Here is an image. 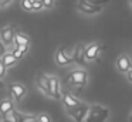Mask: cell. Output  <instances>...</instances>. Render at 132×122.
Returning <instances> with one entry per match:
<instances>
[{
  "mask_svg": "<svg viewBox=\"0 0 132 122\" xmlns=\"http://www.w3.org/2000/svg\"><path fill=\"white\" fill-rule=\"evenodd\" d=\"M109 116V111L106 108L101 107V105H91L88 108V113H87L85 122H105L106 118Z\"/></svg>",
  "mask_w": 132,
  "mask_h": 122,
  "instance_id": "1",
  "label": "cell"
},
{
  "mask_svg": "<svg viewBox=\"0 0 132 122\" xmlns=\"http://www.w3.org/2000/svg\"><path fill=\"white\" fill-rule=\"evenodd\" d=\"M88 105L82 104L81 102L80 105H77V107L74 108H67V113H68L71 118H74L75 122H82L84 119H85L87 113H88Z\"/></svg>",
  "mask_w": 132,
  "mask_h": 122,
  "instance_id": "2",
  "label": "cell"
},
{
  "mask_svg": "<svg viewBox=\"0 0 132 122\" xmlns=\"http://www.w3.org/2000/svg\"><path fill=\"white\" fill-rule=\"evenodd\" d=\"M88 81V74L84 70H75L68 75V82L75 87H84Z\"/></svg>",
  "mask_w": 132,
  "mask_h": 122,
  "instance_id": "3",
  "label": "cell"
},
{
  "mask_svg": "<svg viewBox=\"0 0 132 122\" xmlns=\"http://www.w3.org/2000/svg\"><path fill=\"white\" fill-rule=\"evenodd\" d=\"M77 9L84 14H88V16H94V14H98L102 11V6H95L88 3L87 0H80L77 4Z\"/></svg>",
  "mask_w": 132,
  "mask_h": 122,
  "instance_id": "4",
  "label": "cell"
},
{
  "mask_svg": "<svg viewBox=\"0 0 132 122\" xmlns=\"http://www.w3.org/2000/svg\"><path fill=\"white\" fill-rule=\"evenodd\" d=\"M101 51V45L98 43H92L88 47H85L84 50V57H85L87 61H94V60L98 58V54Z\"/></svg>",
  "mask_w": 132,
  "mask_h": 122,
  "instance_id": "5",
  "label": "cell"
},
{
  "mask_svg": "<svg viewBox=\"0 0 132 122\" xmlns=\"http://www.w3.org/2000/svg\"><path fill=\"white\" fill-rule=\"evenodd\" d=\"M13 37H14V27L13 26H7L0 31V41L4 45H10L13 43Z\"/></svg>",
  "mask_w": 132,
  "mask_h": 122,
  "instance_id": "6",
  "label": "cell"
},
{
  "mask_svg": "<svg viewBox=\"0 0 132 122\" xmlns=\"http://www.w3.org/2000/svg\"><path fill=\"white\" fill-rule=\"evenodd\" d=\"M48 88H50V96H53L54 99H60V82H58L57 77H48Z\"/></svg>",
  "mask_w": 132,
  "mask_h": 122,
  "instance_id": "7",
  "label": "cell"
},
{
  "mask_svg": "<svg viewBox=\"0 0 132 122\" xmlns=\"http://www.w3.org/2000/svg\"><path fill=\"white\" fill-rule=\"evenodd\" d=\"M9 91H10V95H12L16 101H20V99L26 95V87L21 85V84H10Z\"/></svg>",
  "mask_w": 132,
  "mask_h": 122,
  "instance_id": "8",
  "label": "cell"
},
{
  "mask_svg": "<svg viewBox=\"0 0 132 122\" xmlns=\"http://www.w3.org/2000/svg\"><path fill=\"white\" fill-rule=\"evenodd\" d=\"M71 61H72L71 55H68L64 51V48H58L57 53H55V62L58 65H61V67H65V65L71 64Z\"/></svg>",
  "mask_w": 132,
  "mask_h": 122,
  "instance_id": "9",
  "label": "cell"
},
{
  "mask_svg": "<svg viewBox=\"0 0 132 122\" xmlns=\"http://www.w3.org/2000/svg\"><path fill=\"white\" fill-rule=\"evenodd\" d=\"M84 50H85V47H84L82 44H77V45H75V48H74V53H72V55H71L72 61H75L78 65H82L84 61H85Z\"/></svg>",
  "mask_w": 132,
  "mask_h": 122,
  "instance_id": "10",
  "label": "cell"
},
{
  "mask_svg": "<svg viewBox=\"0 0 132 122\" xmlns=\"http://www.w3.org/2000/svg\"><path fill=\"white\" fill-rule=\"evenodd\" d=\"M117 68L121 71V72H128L132 68V62L129 60V57L126 55H121L119 58L117 60Z\"/></svg>",
  "mask_w": 132,
  "mask_h": 122,
  "instance_id": "11",
  "label": "cell"
},
{
  "mask_svg": "<svg viewBox=\"0 0 132 122\" xmlns=\"http://www.w3.org/2000/svg\"><path fill=\"white\" fill-rule=\"evenodd\" d=\"M13 109V101L9 98L3 99V101H0V115L3 116V118H7L10 112Z\"/></svg>",
  "mask_w": 132,
  "mask_h": 122,
  "instance_id": "12",
  "label": "cell"
},
{
  "mask_svg": "<svg viewBox=\"0 0 132 122\" xmlns=\"http://www.w3.org/2000/svg\"><path fill=\"white\" fill-rule=\"evenodd\" d=\"M37 85L40 87V90L43 91L44 94L50 95V88H48V77L44 75L43 72H40L37 75Z\"/></svg>",
  "mask_w": 132,
  "mask_h": 122,
  "instance_id": "13",
  "label": "cell"
},
{
  "mask_svg": "<svg viewBox=\"0 0 132 122\" xmlns=\"http://www.w3.org/2000/svg\"><path fill=\"white\" fill-rule=\"evenodd\" d=\"M63 102H64V105H65V108H74V107H77V105L81 104L77 98H74V96L70 95V94H64L63 95Z\"/></svg>",
  "mask_w": 132,
  "mask_h": 122,
  "instance_id": "14",
  "label": "cell"
},
{
  "mask_svg": "<svg viewBox=\"0 0 132 122\" xmlns=\"http://www.w3.org/2000/svg\"><path fill=\"white\" fill-rule=\"evenodd\" d=\"M13 41H14L16 45H23V44H29L30 38L23 33H14V37H13Z\"/></svg>",
  "mask_w": 132,
  "mask_h": 122,
  "instance_id": "15",
  "label": "cell"
},
{
  "mask_svg": "<svg viewBox=\"0 0 132 122\" xmlns=\"http://www.w3.org/2000/svg\"><path fill=\"white\" fill-rule=\"evenodd\" d=\"M16 61L17 60L13 57V54L12 53H4L3 55H2V62L4 64V67H12V65H14L16 64Z\"/></svg>",
  "mask_w": 132,
  "mask_h": 122,
  "instance_id": "16",
  "label": "cell"
},
{
  "mask_svg": "<svg viewBox=\"0 0 132 122\" xmlns=\"http://www.w3.org/2000/svg\"><path fill=\"white\" fill-rule=\"evenodd\" d=\"M21 9L26 11H33V2L31 0H21Z\"/></svg>",
  "mask_w": 132,
  "mask_h": 122,
  "instance_id": "17",
  "label": "cell"
},
{
  "mask_svg": "<svg viewBox=\"0 0 132 122\" xmlns=\"http://www.w3.org/2000/svg\"><path fill=\"white\" fill-rule=\"evenodd\" d=\"M37 116H33V115H23L21 116V122H36Z\"/></svg>",
  "mask_w": 132,
  "mask_h": 122,
  "instance_id": "18",
  "label": "cell"
},
{
  "mask_svg": "<svg viewBox=\"0 0 132 122\" xmlns=\"http://www.w3.org/2000/svg\"><path fill=\"white\" fill-rule=\"evenodd\" d=\"M87 2L91 3V4H95V6H104L106 3H109V0H87Z\"/></svg>",
  "mask_w": 132,
  "mask_h": 122,
  "instance_id": "19",
  "label": "cell"
},
{
  "mask_svg": "<svg viewBox=\"0 0 132 122\" xmlns=\"http://www.w3.org/2000/svg\"><path fill=\"white\" fill-rule=\"evenodd\" d=\"M33 2V0H31ZM43 10V3L40 2H33V11H40Z\"/></svg>",
  "mask_w": 132,
  "mask_h": 122,
  "instance_id": "20",
  "label": "cell"
},
{
  "mask_svg": "<svg viewBox=\"0 0 132 122\" xmlns=\"http://www.w3.org/2000/svg\"><path fill=\"white\" fill-rule=\"evenodd\" d=\"M43 9H51L54 6V0H43Z\"/></svg>",
  "mask_w": 132,
  "mask_h": 122,
  "instance_id": "21",
  "label": "cell"
},
{
  "mask_svg": "<svg viewBox=\"0 0 132 122\" xmlns=\"http://www.w3.org/2000/svg\"><path fill=\"white\" fill-rule=\"evenodd\" d=\"M12 54H13V57H14L16 60H20L21 57L24 55V53H21V51H20V50H17V48H14V50L12 51Z\"/></svg>",
  "mask_w": 132,
  "mask_h": 122,
  "instance_id": "22",
  "label": "cell"
},
{
  "mask_svg": "<svg viewBox=\"0 0 132 122\" xmlns=\"http://www.w3.org/2000/svg\"><path fill=\"white\" fill-rule=\"evenodd\" d=\"M37 119L41 122H51V118H50L48 115H46V113H41L40 116H37Z\"/></svg>",
  "mask_w": 132,
  "mask_h": 122,
  "instance_id": "23",
  "label": "cell"
},
{
  "mask_svg": "<svg viewBox=\"0 0 132 122\" xmlns=\"http://www.w3.org/2000/svg\"><path fill=\"white\" fill-rule=\"evenodd\" d=\"M4 75H6V67L0 60V78H4Z\"/></svg>",
  "mask_w": 132,
  "mask_h": 122,
  "instance_id": "24",
  "label": "cell"
},
{
  "mask_svg": "<svg viewBox=\"0 0 132 122\" xmlns=\"http://www.w3.org/2000/svg\"><path fill=\"white\" fill-rule=\"evenodd\" d=\"M16 48H17V50H20L21 53H24V54H26L27 51H29V44H23V45H16Z\"/></svg>",
  "mask_w": 132,
  "mask_h": 122,
  "instance_id": "25",
  "label": "cell"
},
{
  "mask_svg": "<svg viewBox=\"0 0 132 122\" xmlns=\"http://www.w3.org/2000/svg\"><path fill=\"white\" fill-rule=\"evenodd\" d=\"M4 53H6V45H4V44H3V43L0 41V57L3 55V54H4Z\"/></svg>",
  "mask_w": 132,
  "mask_h": 122,
  "instance_id": "26",
  "label": "cell"
},
{
  "mask_svg": "<svg viewBox=\"0 0 132 122\" xmlns=\"http://www.w3.org/2000/svg\"><path fill=\"white\" fill-rule=\"evenodd\" d=\"M12 2V0H0V9H3V7H6L9 3Z\"/></svg>",
  "mask_w": 132,
  "mask_h": 122,
  "instance_id": "27",
  "label": "cell"
},
{
  "mask_svg": "<svg viewBox=\"0 0 132 122\" xmlns=\"http://www.w3.org/2000/svg\"><path fill=\"white\" fill-rule=\"evenodd\" d=\"M126 74H128V81H131V82H132V68H131V70H129Z\"/></svg>",
  "mask_w": 132,
  "mask_h": 122,
  "instance_id": "28",
  "label": "cell"
},
{
  "mask_svg": "<svg viewBox=\"0 0 132 122\" xmlns=\"http://www.w3.org/2000/svg\"><path fill=\"white\" fill-rule=\"evenodd\" d=\"M0 122H12V121H10V119H7V118H4L3 121H0Z\"/></svg>",
  "mask_w": 132,
  "mask_h": 122,
  "instance_id": "29",
  "label": "cell"
},
{
  "mask_svg": "<svg viewBox=\"0 0 132 122\" xmlns=\"http://www.w3.org/2000/svg\"><path fill=\"white\" fill-rule=\"evenodd\" d=\"M129 4H131V7H132V0H129Z\"/></svg>",
  "mask_w": 132,
  "mask_h": 122,
  "instance_id": "30",
  "label": "cell"
},
{
  "mask_svg": "<svg viewBox=\"0 0 132 122\" xmlns=\"http://www.w3.org/2000/svg\"><path fill=\"white\" fill-rule=\"evenodd\" d=\"M129 122H132V115H131V118H129Z\"/></svg>",
  "mask_w": 132,
  "mask_h": 122,
  "instance_id": "31",
  "label": "cell"
},
{
  "mask_svg": "<svg viewBox=\"0 0 132 122\" xmlns=\"http://www.w3.org/2000/svg\"><path fill=\"white\" fill-rule=\"evenodd\" d=\"M36 122H41V121H38V119H36Z\"/></svg>",
  "mask_w": 132,
  "mask_h": 122,
  "instance_id": "32",
  "label": "cell"
}]
</instances>
